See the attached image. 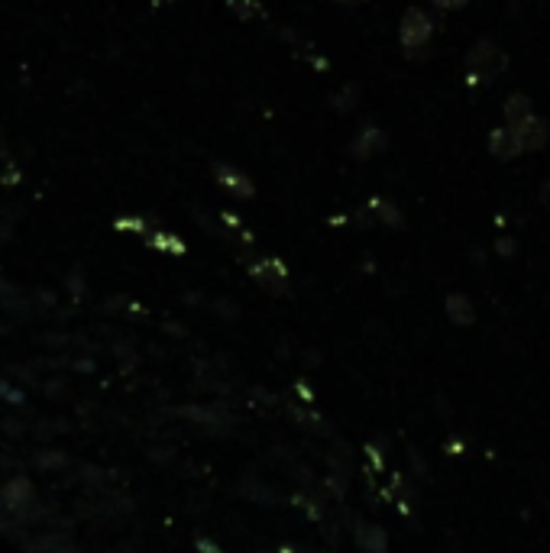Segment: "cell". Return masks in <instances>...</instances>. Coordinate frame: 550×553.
<instances>
[{"mask_svg": "<svg viewBox=\"0 0 550 553\" xmlns=\"http://www.w3.org/2000/svg\"><path fill=\"white\" fill-rule=\"evenodd\" d=\"M369 211H373L382 224H389V227H402L405 220H402V214H398V207L392 204V201H382V198H373L369 201Z\"/></svg>", "mask_w": 550, "mask_h": 553, "instance_id": "9", "label": "cell"}, {"mask_svg": "<svg viewBox=\"0 0 550 553\" xmlns=\"http://www.w3.org/2000/svg\"><path fill=\"white\" fill-rule=\"evenodd\" d=\"M431 33H434V23H431L428 13H424L421 7H408L405 17H402V26H398V39H402L405 55H418L431 43Z\"/></svg>", "mask_w": 550, "mask_h": 553, "instance_id": "2", "label": "cell"}, {"mask_svg": "<svg viewBox=\"0 0 550 553\" xmlns=\"http://www.w3.org/2000/svg\"><path fill=\"white\" fill-rule=\"evenodd\" d=\"M153 246H159V250H172V253H185V246L178 240H169V237H153Z\"/></svg>", "mask_w": 550, "mask_h": 553, "instance_id": "12", "label": "cell"}, {"mask_svg": "<svg viewBox=\"0 0 550 553\" xmlns=\"http://www.w3.org/2000/svg\"><path fill=\"white\" fill-rule=\"evenodd\" d=\"M385 146H389V136H385L379 127H363L360 133L353 136L350 156L353 159H373V156H379Z\"/></svg>", "mask_w": 550, "mask_h": 553, "instance_id": "5", "label": "cell"}, {"mask_svg": "<svg viewBox=\"0 0 550 553\" xmlns=\"http://www.w3.org/2000/svg\"><path fill=\"white\" fill-rule=\"evenodd\" d=\"M214 178H217V185L230 191V195H237V198H253L256 195V185H253V178L240 172V169H233V165L227 162H214Z\"/></svg>", "mask_w": 550, "mask_h": 553, "instance_id": "3", "label": "cell"}, {"mask_svg": "<svg viewBox=\"0 0 550 553\" xmlns=\"http://www.w3.org/2000/svg\"><path fill=\"white\" fill-rule=\"evenodd\" d=\"M353 98H356V88H347V94H343V98H340V94L334 98V101H337L334 107H337V110H350V107H353Z\"/></svg>", "mask_w": 550, "mask_h": 553, "instance_id": "14", "label": "cell"}, {"mask_svg": "<svg viewBox=\"0 0 550 553\" xmlns=\"http://www.w3.org/2000/svg\"><path fill=\"white\" fill-rule=\"evenodd\" d=\"M541 204H544V207H550V182L541 188Z\"/></svg>", "mask_w": 550, "mask_h": 553, "instance_id": "15", "label": "cell"}, {"mask_svg": "<svg viewBox=\"0 0 550 553\" xmlns=\"http://www.w3.org/2000/svg\"><path fill=\"white\" fill-rule=\"evenodd\" d=\"M253 279L263 285V288H269V292H285V282H288V272H285V266L279 259H259V262H253Z\"/></svg>", "mask_w": 550, "mask_h": 553, "instance_id": "6", "label": "cell"}, {"mask_svg": "<svg viewBox=\"0 0 550 553\" xmlns=\"http://www.w3.org/2000/svg\"><path fill=\"white\" fill-rule=\"evenodd\" d=\"M489 152L495 159H502V162H512L521 156V143H518V136L512 127H499V130H492L489 133Z\"/></svg>", "mask_w": 550, "mask_h": 553, "instance_id": "7", "label": "cell"}, {"mask_svg": "<svg viewBox=\"0 0 550 553\" xmlns=\"http://www.w3.org/2000/svg\"><path fill=\"white\" fill-rule=\"evenodd\" d=\"M512 130H515L518 143H521V152H538L550 140V127H547V120H541V117H528L525 123H518V127H512Z\"/></svg>", "mask_w": 550, "mask_h": 553, "instance_id": "4", "label": "cell"}, {"mask_svg": "<svg viewBox=\"0 0 550 553\" xmlns=\"http://www.w3.org/2000/svg\"><path fill=\"white\" fill-rule=\"evenodd\" d=\"M502 110H505V123H508V127H518V123H525L528 117H534L528 94H512V98L505 101Z\"/></svg>", "mask_w": 550, "mask_h": 553, "instance_id": "8", "label": "cell"}, {"mask_svg": "<svg viewBox=\"0 0 550 553\" xmlns=\"http://www.w3.org/2000/svg\"><path fill=\"white\" fill-rule=\"evenodd\" d=\"M508 68V55L492 39H476L466 52V78L470 81H492Z\"/></svg>", "mask_w": 550, "mask_h": 553, "instance_id": "1", "label": "cell"}, {"mask_svg": "<svg viewBox=\"0 0 550 553\" xmlns=\"http://www.w3.org/2000/svg\"><path fill=\"white\" fill-rule=\"evenodd\" d=\"M227 7L237 13V17L243 23H250V20H263L266 17V10L263 4H256V0H227Z\"/></svg>", "mask_w": 550, "mask_h": 553, "instance_id": "10", "label": "cell"}, {"mask_svg": "<svg viewBox=\"0 0 550 553\" xmlns=\"http://www.w3.org/2000/svg\"><path fill=\"white\" fill-rule=\"evenodd\" d=\"M337 4H350L353 7V4H366V0H337Z\"/></svg>", "mask_w": 550, "mask_h": 553, "instance_id": "16", "label": "cell"}, {"mask_svg": "<svg viewBox=\"0 0 550 553\" xmlns=\"http://www.w3.org/2000/svg\"><path fill=\"white\" fill-rule=\"evenodd\" d=\"M431 4H434L437 10L450 13V10H460V7H466V4H470V0H431Z\"/></svg>", "mask_w": 550, "mask_h": 553, "instance_id": "13", "label": "cell"}, {"mask_svg": "<svg viewBox=\"0 0 550 553\" xmlns=\"http://www.w3.org/2000/svg\"><path fill=\"white\" fill-rule=\"evenodd\" d=\"M447 311L457 324H470L473 321V301L463 295H450L447 298Z\"/></svg>", "mask_w": 550, "mask_h": 553, "instance_id": "11", "label": "cell"}]
</instances>
